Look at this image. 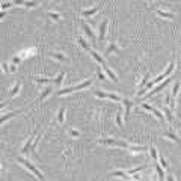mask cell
I'll return each instance as SVG.
<instances>
[{
	"instance_id": "cell-1",
	"label": "cell",
	"mask_w": 181,
	"mask_h": 181,
	"mask_svg": "<svg viewBox=\"0 0 181 181\" xmlns=\"http://www.w3.org/2000/svg\"><path fill=\"white\" fill-rule=\"evenodd\" d=\"M90 85H92V80H90V79H88V80H85V82L79 83L77 86H71V88H65V89H60V90H57V92H56V95H57V97H60V95H67V94L75 92V90H80V89L89 88Z\"/></svg>"
},
{
	"instance_id": "cell-2",
	"label": "cell",
	"mask_w": 181,
	"mask_h": 181,
	"mask_svg": "<svg viewBox=\"0 0 181 181\" xmlns=\"http://www.w3.org/2000/svg\"><path fill=\"white\" fill-rule=\"evenodd\" d=\"M17 160H18V163H20V164H23V166L26 167V169H29V171H30V172H32V174H33L36 178L44 180V175H42V172H41L40 169H38V167H36L33 163H30L29 160H26V159H23V157H18Z\"/></svg>"
},
{
	"instance_id": "cell-3",
	"label": "cell",
	"mask_w": 181,
	"mask_h": 181,
	"mask_svg": "<svg viewBox=\"0 0 181 181\" xmlns=\"http://www.w3.org/2000/svg\"><path fill=\"white\" fill-rule=\"evenodd\" d=\"M140 107L142 109H145V110H148V112H151L156 118H159V121H162V122H164L166 121V118H164V115H163V112H160L159 109H154L152 106H149V104H145V103H142L140 104Z\"/></svg>"
},
{
	"instance_id": "cell-4",
	"label": "cell",
	"mask_w": 181,
	"mask_h": 181,
	"mask_svg": "<svg viewBox=\"0 0 181 181\" xmlns=\"http://www.w3.org/2000/svg\"><path fill=\"white\" fill-rule=\"evenodd\" d=\"M95 97L98 98H109V100H113L116 103H121L122 98L118 95V94H113V92H103V90H95Z\"/></svg>"
},
{
	"instance_id": "cell-5",
	"label": "cell",
	"mask_w": 181,
	"mask_h": 181,
	"mask_svg": "<svg viewBox=\"0 0 181 181\" xmlns=\"http://www.w3.org/2000/svg\"><path fill=\"white\" fill-rule=\"evenodd\" d=\"M169 82H171V79H164L163 82H160V85L159 86H156V88H152V89H149L148 92H147V97H152L154 94H157V92H160L162 89H164L167 85H169Z\"/></svg>"
},
{
	"instance_id": "cell-6",
	"label": "cell",
	"mask_w": 181,
	"mask_h": 181,
	"mask_svg": "<svg viewBox=\"0 0 181 181\" xmlns=\"http://www.w3.org/2000/svg\"><path fill=\"white\" fill-rule=\"evenodd\" d=\"M107 24H109V21L107 20H103L101 23H100V27H98V41H100V44L104 41V36H106V30H107Z\"/></svg>"
},
{
	"instance_id": "cell-7",
	"label": "cell",
	"mask_w": 181,
	"mask_h": 181,
	"mask_svg": "<svg viewBox=\"0 0 181 181\" xmlns=\"http://www.w3.org/2000/svg\"><path fill=\"white\" fill-rule=\"evenodd\" d=\"M15 5H20V6H26V8H35L40 5L38 0H14Z\"/></svg>"
},
{
	"instance_id": "cell-8",
	"label": "cell",
	"mask_w": 181,
	"mask_h": 181,
	"mask_svg": "<svg viewBox=\"0 0 181 181\" xmlns=\"http://www.w3.org/2000/svg\"><path fill=\"white\" fill-rule=\"evenodd\" d=\"M82 30L86 33V36L89 38L92 42H95V33H94V30L90 29V26L88 24V23H82Z\"/></svg>"
},
{
	"instance_id": "cell-9",
	"label": "cell",
	"mask_w": 181,
	"mask_h": 181,
	"mask_svg": "<svg viewBox=\"0 0 181 181\" xmlns=\"http://www.w3.org/2000/svg\"><path fill=\"white\" fill-rule=\"evenodd\" d=\"M101 68H103V71H104V73H106V75L109 77V79H110L112 82H115V83H116V82H118V77H116V75H115V73L112 71V68H110V67L107 65V63H104V65H101Z\"/></svg>"
},
{
	"instance_id": "cell-10",
	"label": "cell",
	"mask_w": 181,
	"mask_h": 181,
	"mask_svg": "<svg viewBox=\"0 0 181 181\" xmlns=\"http://www.w3.org/2000/svg\"><path fill=\"white\" fill-rule=\"evenodd\" d=\"M100 9H101V5L94 6V8H90V9H83L82 11V17H92L94 14H97Z\"/></svg>"
},
{
	"instance_id": "cell-11",
	"label": "cell",
	"mask_w": 181,
	"mask_h": 181,
	"mask_svg": "<svg viewBox=\"0 0 181 181\" xmlns=\"http://www.w3.org/2000/svg\"><path fill=\"white\" fill-rule=\"evenodd\" d=\"M35 136H36V131H35V133H33V134H32V136H30V137H29L27 140H26L24 147L21 148V152H23V154H24V152H27V151H29V148H30V147L33 145V142H35V139H36Z\"/></svg>"
},
{
	"instance_id": "cell-12",
	"label": "cell",
	"mask_w": 181,
	"mask_h": 181,
	"mask_svg": "<svg viewBox=\"0 0 181 181\" xmlns=\"http://www.w3.org/2000/svg\"><path fill=\"white\" fill-rule=\"evenodd\" d=\"M98 144H101V145H109V147H116V144H118V139H113V137L100 139Z\"/></svg>"
},
{
	"instance_id": "cell-13",
	"label": "cell",
	"mask_w": 181,
	"mask_h": 181,
	"mask_svg": "<svg viewBox=\"0 0 181 181\" xmlns=\"http://www.w3.org/2000/svg\"><path fill=\"white\" fill-rule=\"evenodd\" d=\"M24 109H18V110H15V112H11V113H6V115H3L2 116V119H0V124H5L9 118H14V116H17L18 113H21Z\"/></svg>"
},
{
	"instance_id": "cell-14",
	"label": "cell",
	"mask_w": 181,
	"mask_h": 181,
	"mask_svg": "<svg viewBox=\"0 0 181 181\" xmlns=\"http://www.w3.org/2000/svg\"><path fill=\"white\" fill-rule=\"evenodd\" d=\"M122 103H124V113H125V118L130 116V110H131V101L127 100V98H122Z\"/></svg>"
},
{
	"instance_id": "cell-15",
	"label": "cell",
	"mask_w": 181,
	"mask_h": 181,
	"mask_svg": "<svg viewBox=\"0 0 181 181\" xmlns=\"http://www.w3.org/2000/svg\"><path fill=\"white\" fill-rule=\"evenodd\" d=\"M163 137L171 139L172 142H175V144H180V137H178L174 131H171V130H169V131H164V133H163Z\"/></svg>"
},
{
	"instance_id": "cell-16",
	"label": "cell",
	"mask_w": 181,
	"mask_h": 181,
	"mask_svg": "<svg viewBox=\"0 0 181 181\" xmlns=\"http://www.w3.org/2000/svg\"><path fill=\"white\" fill-rule=\"evenodd\" d=\"M89 53H90V56H92V57L100 63V65H104V63H106V62H104V57H103L100 53H97V51H94V50H89Z\"/></svg>"
},
{
	"instance_id": "cell-17",
	"label": "cell",
	"mask_w": 181,
	"mask_h": 181,
	"mask_svg": "<svg viewBox=\"0 0 181 181\" xmlns=\"http://www.w3.org/2000/svg\"><path fill=\"white\" fill-rule=\"evenodd\" d=\"M32 80L36 82V83H53V82H55V79H48V77H40V75L32 77Z\"/></svg>"
},
{
	"instance_id": "cell-18",
	"label": "cell",
	"mask_w": 181,
	"mask_h": 181,
	"mask_svg": "<svg viewBox=\"0 0 181 181\" xmlns=\"http://www.w3.org/2000/svg\"><path fill=\"white\" fill-rule=\"evenodd\" d=\"M51 92H53V88H51V86L45 88V89L42 90V92L40 94V100H38V101H40V103H41V101H44V100H45V98H47V97H48Z\"/></svg>"
},
{
	"instance_id": "cell-19",
	"label": "cell",
	"mask_w": 181,
	"mask_h": 181,
	"mask_svg": "<svg viewBox=\"0 0 181 181\" xmlns=\"http://www.w3.org/2000/svg\"><path fill=\"white\" fill-rule=\"evenodd\" d=\"M20 89H21V85L20 83H15L14 85V88H12L9 92H8V97H11V98H14V97H17V94L20 92Z\"/></svg>"
},
{
	"instance_id": "cell-20",
	"label": "cell",
	"mask_w": 181,
	"mask_h": 181,
	"mask_svg": "<svg viewBox=\"0 0 181 181\" xmlns=\"http://www.w3.org/2000/svg\"><path fill=\"white\" fill-rule=\"evenodd\" d=\"M63 79H65V73L63 71H60L56 77H55V82H53V85H57V86H60L62 85V82H63Z\"/></svg>"
},
{
	"instance_id": "cell-21",
	"label": "cell",
	"mask_w": 181,
	"mask_h": 181,
	"mask_svg": "<svg viewBox=\"0 0 181 181\" xmlns=\"http://www.w3.org/2000/svg\"><path fill=\"white\" fill-rule=\"evenodd\" d=\"M145 167H148V163H145V164H140V166L134 167V169H128V171H127V174L131 177V175H134L136 172H139V171H142V169H145Z\"/></svg>"
},
{
	"instance_id": "cell-22",
	"label": "cell",
	"mask_w": 181,
	"mask_h": 181,
	"mask_svg": "<svg viewBox=\"0 0 181 181\" xmlns=\"http://www.w3.org/2000/svg\"><path fill=\"white\" fill-rule=\"evenodd\" d=\"M162 112H163V115H164V118L167 119V121H174V116H172V113H171V110H169V107H162Z\"/></svg>"
},
{
	"instance_id": "cell-23",
	"label": "cell",
	"mask_w": 181,
	"mask_h": 181,
	"mask_svg": "<svg viewBox=\"0 0 181 181\" xmlns=\"http://www.w3.org/2000/svg\"><path fill=\"white\" fill-rule=\"evenodd\" d=\"M118 51H119V50H118V45H116L115 42L109 44L107 48H106V53H107V55H110V53H118Z\"/></svg>"
},
{
	"instance_id": "cell-24",
	"label": "cell",
	"mask_w": 181,
	"mask_h": 181,
	"mask_svg": "<svg viewBox=\"0 0 181 181\" xmlns=\"http://www.w3.org/2000/svg\"><path fill=\"white\" fill-rule=\"evenodd\" d=\"M48 56L53 57V59H57V60H60V62H67V56L62 55V53H50Z\"/></svg>"
},
{
	"instance_id": "cell-25",
	"label": "cell",
	"mask_w": 181,
	"mask_h": 181,
	"mask_svg": "<svg viewBox=\"0 0 181 181\" xmlns=\"http://www.w3.org/2000/svg\"><path fill=\"white\" fill-rule=\"evenodd\" d=\"M157 12V15H160V17H163V18H174V14H171V12H164V11H162V9H157L156 11Z\"/></svg>"
},
{
	"instance_id": "cell-26",
	"label": "cell",
	"mask_w": 181,
	"mask_h": 181,
	"mask_svg": "<svg viewBox=\"0 0 181 181\" xmlns=\"http://www.w3.org/2000/svg\"><path fill=\"white\" fill-rule=\"evenodd\" d=\"M63 121H65V107H60V110L57 113V122L62 124Z\"/></svg>"
},
{
	"instance_id": "cell-27",
	"label": "cell",
	"mask_w": 181,
	"mask_h": 181,
	"mask_svg": "<svg viewBox=\"0 0 181 181\" xmlns=\"http://www.w3.org/2000/svg\"><path fill=\"white\" fill-rule=\"evenodd\" d=\"M154 169L157 171V174H159V178H160V180H164V171H163V166L156 164V166H154Z\"/></svg>"
},
{
	"instance_id": "cell-28",
	"label": "cell",
	"mask_w": 181,
	"mask_h": 181,
	"mask_svg": "<svg viewBox=\"0 0 181 181\" xmlns=\"http://www.w3.org/2000/svg\"><path fill=\"white\" fill-rule=\"evenodd\" d=\"M109 175H110V177H121V178H128V177H130L128 174H125V172H121V171H115V172H110Z\"/></svg>"
},
{
	"instance_id": "cell-29",
	"label": "cell",
	"mask_w": 181,
	"mask_h": 181,
	"mask_svg": "<svg viewBox=\"0 0 181 181\" xmlns=\"http://www.w3.org/2000/svg\"><path fill=\"white\" fill-rule=\"evenodd\" d=\"M149 157L152 160H156L157 162V157H159V154H157V149L154 148V147H149Z\"/></svg>"
},
{
	"instance_id": "cell-30",
	"label": "cell",
	"mask_w": 181,
	"mask_h": 181,
	"mask_svg": "<svg viewBox=\"0 0 181 181\" xmlns=\"http://www.w3.org/2000/svg\"><path fill=\"white\" fill-rule=\"evenodd\" d=\"M128 151H131V152H140V151H147V148L145 147H130L128 145V148H127Z\"/></svg>"
},
{
	"instance_id": "cell-31",
	"label": "cell",
	"mask_w": 181,
	"mask_h": 181,
	"mask_svg": "<svg viewBox=\"0 0 181 181\" xmlns=\"http://www.w3.org/2000/svg\"><path fill=\"white\" fill-rule=\"evenodd\" d=\"M147 82H148V74H145V75H144V79H142V80H140V83L137 85V89H139V90H140V89H144V88H145V85H147Z\"/></svg>"
},
{
	"instance_id": "cell-32",
	"label": "cell",
	"mask_w": 181,
	"mask_h": 181,
	"mask_svg": "<svg viewBox=\"0 0 181 181\" xmlns=\"http://www.w3.org/2000/svg\"><path fill=\"white\" fill-rule=\"evenodd\" d=\"M178 90H180V83L175 82V83H174V88H172V97H174V98L178 95Z\"/></svg>"
},
{
	"instance_id": "cell-33",
	"label": "cell",
	"mask_w": 181,
	"mask_h": 181,
	"mask_svg": "<svg viewBox=\"0 0 181 181\" xmlns=\"http://www.w3.org/2000/svg\"><path fill=\"white\" fill-rule=\"evenodd\" d=\"M79 44H80V45H82L85 50H88V51L90 50V45H89V44H88V42L83 40V38H79Z\"/></svg>"
},
{
	"instance_id": "cell-34",
	"label": "cell",
	"mask_w": 181,
	"mask_h": 181,
	"mask_svg": "<svg viewBox=\"0 0 181 181\" xmlns=\"http://www.w3.org/2000/svg\"><path fill=\"white\" fill-rule=\"evenodd\" d=\"M116 125H118V127H122L124 125V122H122V118H121V112H118V113H116Z\"/></svg>"
},
{
	"instance_id": "cell-35",
	"label": "cell",
	"mask_w": 181,
	"mask_h": 181,
	"mask_svg": "<svg viewBox=\"0 0 181 181\" xmlns=\"http://www.w3.org/2000/svg\"><path fill=\"white\" fill-rule=\"evenodd\" d=\"M68 133H70V136H74V137H80V133L77 131V130H73V128H71V130H68Z\"/></svg>"
},
{
	"instance_id": "cell-36",
	"label": "cell",
	"mask_w": 181,
	"mask_h": 181,
	"mask_svg": "<svg viewBox=\"0 0 181 181\" xmlns=\"http://www.w3.org/2000/svg\"><path fill=\"white\" fill-rule=\"evenodd\" d=\"M48 17H50V18H53V20H59V18H60V15H59V14H56V12H48Z\"/></svg>"
},
{
	"instance_id": "cell-37",
	"label": "cell",
	"mask_w": 181,
	"mask_h": 181,
	"mask_svg": "<svg viewBox=\"0 0 181 181\" xmlns=\"http://www.w3.org/2000/svg\"><path fill=\"white\" fill-rule=\"evenodd\" d=\"M159 162H160V164L163 166V169H167V163H166L164 157H159Z\"/></svg>"
},
{
	"instance_id": "cell-38",
	"label": "cell",
	"mask_w": 181,
	"mask_h": 181,
	"mask_svg": "<svg viewBox=\"0 0 181 181\" xmlns=\"http://www.w3.org/2000/svg\"><path fill=\"white\" fill-rule=\"evenodd\" d=\"M97 73H98V79H100V80H104V79H106V75L101 73V70H97Z\"/></svg>"
},
{
	"instance_id": "cell-39",
	"label": "cell",
	"mask_w": 181,
	"mask_h": 181,
	"mask_svg": "<svg viewBox=\"0 0 181 181\" xmlns=\"http://www.w3.org/2000/svg\"><path fill=\"white\" fill-rule=\"evenodd\" d=\"M12 62H14L15 65H18V63H20L21 60H20V57H18V56H14V57H12Z\"/></svg>"
},
{
	"instance_id": "cell-40",
	"label": "cell",
	"mask_w": 181,
	"mask_h": 181,
	"mask_svg": "<svg viewBox=\"0 0 181 181\" xmlns=\"http://www.w3.org/2000/svg\"><path fill=\"white\" fill-rule=\"evenodd\" d=\"M9 6H12V3H2V9L5 11V9H8Z\"/></svg>"
},
{
	"instance_id": "cell-41",
	"label": "cell",
	"mask_w": 181,
	"mask_h": 181,
	"mask_svg": "<svg viewBox=\"0 0 181 181\" xmlns=\"http://www.w3.org/2000/svg\"><path fill=\"white\" fill-rule=\"evenodd\" d=\"M17 70V67H15V63H14V65H12V63H11V67H9V73H14Z\"/></svg>"
},
{
	"instance_id": "cell-42",
	"label": "cell",
	"mask_w": 181,
	"mask_h": 181,
	"mask_svg": "<svg viewBox=\"0 0 181 181\" xmlns=\"http://www.w3.org/2000/svg\"><path fill=\"white\" fill-rule=\"evenodd\" d=\"M2 68H3V73H9V68H8V65H6V63H3V65H2Z\"/></svg>"
},
{
	"instance_id": "cell-43",
	"label": "cell",
	"mask_w": 181,
	"mask_h": 181,
	"mask_svg": "<svg viewBox=\"0 0 181 181\" xmlns=\"http://www.w3.org/2000/svg\"><path fill=\"white\" fill-rule=\"evenodd\" d=\"M152 2H154V0H148V3H149V5H152Z\"/></svg>"
}]
</instances>
